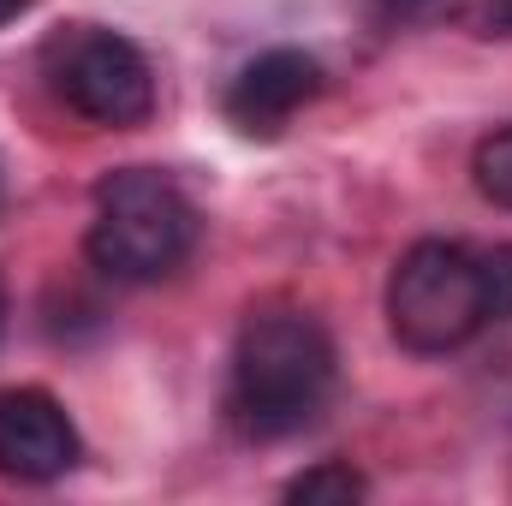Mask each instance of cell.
Instances as JSON below:
<instances>
[{"instance_id": "6da1fadb", "label": "cell", "mask_w": 512, "mask_h": 506, "mask_svg": "<svg viewBox=\"0 0 512 506\" xmlns=\"http://www.w3.org/2000/svg\"><path fill=\"white\" fill-rule=\"evenodd\" d=\"M334 393V340L304 310H251L233 346V423L251 441H286Z\"/></svg>"}, {"instance_id": "7a4b0ae2", "label": "cell", "mask_w": 512, "mask_h": 506, "mask_svg": "<svg viewBox=\"0 0 512 506\" xmlns=\"http://www.w3.org/2000/svg\"><path fill=\"white\" fill-rule=\"evenodd\" d=\"M84 251L108 280H131V286L167 280L197 251V209L167 173L120 167L96 185V221Z\"/></svg>"}, {"instance_id": "3957f363", "label": "cell", "mask_w": 512, "mask_h": 506, "mask_svg": "<svg viewBox=\"0 0 512 506\" xmlns=\"http://www.w3.org/2000/svg\"><path fill=\"white\" fill-rule=\"evenodd\" d=\"M483 280H477V251L453 239H423L393 262L387 274V328L405 352L441 358L465 346L483 328Z\"/></svg>"}, {"instance_id": "277c9868", "label": "cell", "mask_w": 512, "mask_h": 506, "mask_svg": "<svg viewBox=\"0 0 512 506\" xmlns=\"http://www.w3.org/2000/svg\"><path fill=\"white\" fill-rule=\"evenodd\" d=\"M42 72L54 96L90 126L126 131L155 114V72L143 48L102 24H60L42 42Z\"/></svg>"}, {"instance_id": "5b68a950", "label": "cell", "mask_w": 512, "mask_h": 506, "mask_svg": "<svg viewBox=\"0 0 512 506\" xmlns=\"http://www.w3.org/2000/svg\"><path fill=\"white\" fill-rule=\"evenodd\" d=\"M78 465V429L66 405L42 387L0 393V477L6 483H54Z\"/></svg>"}, {"instance_id": "8992f818", "label": "cell", "mask_w": 512, "mask_h": 506, "mask_svg": "<svg viewBox=\"0 0 512 506\" xmlns=\"http://www.w3.org/2000/svg\"><path fill=\"white\" fill-rule=\"evenodd\" d=\"M322 96V60L304 48H268L233 78L227 90V120L245 137H274L298 108Z\"/></svg>"}, {"instance_id": "52a82bcc", "label": "cell", "mask_w": 512, "mask_h": 506, "mask_svg": "<svg viewBox=\"0 0 512 506\" xmlns=\"http://www.w3.org/2000/svg\"><path fill=\"white\" fill-rule=\"evenodd\" d=\"M364 495H370V483L352 465H340V459L310 465L304 477L286 483V501H304V506H352V501H364Z\"/></svg>"}, {"instance_id": "ba28073f", "label": "cell", "mask_w": 512, "mask_h": 506, "mask_svg": "<svg viewBox=\"0 0 512 506\" xmlns=\"http://www.w3.org/2000/svg\"><path fill=\"white\" fill-rule=\"evenodd\" d=\"M471 179H477V191H483V197H489L495 209H507V215H512V126L477 143Z\"/></svg>"}, {"instance_id": "9c48e42d", "label": "cell", "mask_w": 512, "mask_h": 506, "mask_svg": "<svg viewBox=\"0 0 512 506\" xmlns=\"http://www.w3.org/2000/svg\"><path fill=\"white\" fill-rule=\"evenodd\" d=\"M477 280H483V316L512 322V245L477 251Z\"/></svg>"}, {"instance_id": "30bf717a", "label": "cell", "mask_w": 512, "mask_h": 506, "mask_svg": "<svg viewBox=\"0 0 512 506\" xmlns=\"http://www.w3.org/2000/svg\"><path fill=\"white\" fill-rule=\"evenodd\" d=\"M471 36H512V0H453L447 6Z\"/></svg>"}, {"instance_id": "8fae6325", "label": "cell", "mask_w": 512, "mask_h": 506, "mask_svg": "<svg viewBox=\"0 0 512 506\" xmlns=\"http://www.w3.org/2000/svg\"><path fill=\"white\" fill-rule=\"evenodd\" d=\"M370 6H376L382 18H423L435 0H370Z\"/></svg>"}, {"instance_id": "7c38bea8", "label": "cell", "mask_w": 512, "mask_h": 506, "mask_svg": "<svg viewBox=\"0 0 512 506\" xmlns=\"http://www.w3.org/2000/svg\"><path fill=\"white\" fill-rule=\"evenodd\" d=\"M24 6H30V0H0V24H12V18H18Z\"/></svg>"}, {"instance_id": "4fadbf2b", "label": "cell", "mask_w": 512, "mask_h": 506, "mask_svg": "<svg viewBox=\"0 0 512 506\" xmlns=\"http://www.w3.org/2000/svg\"><path fill=\"white\" fill-rule=\"evenodd\" d=\"M0 334H6V280H0Z\"/></svg>"}]
</instances>
